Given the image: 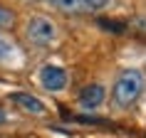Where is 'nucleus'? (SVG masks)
Returning a JSON list of instances; mask_svg holds the SVG:
<instances>
[{"label":"nucleus","instance_id":"nucleus-11","mask_svg":"<svg viewBox=\"0 0 146 138\" xmlns=\"http://www.w3.org/2000/svg\"><path fill=\"white\" fill-rule=\"evenodd\" d=\"M3 121H5V114H3V111H0V123H3Z\"/></svg>","mask_w":146,"mask_h":138},{"label":"nucleus","instance_id":"nucleus-7","mask_svg":"<svg viewBox=\"0 0 146 138\" xmlns=\"http://www.w3.org/2000/svg\"><path fill=\"white\" fill-rule=\"evenodd\" d=\"M13 52H15V47H13V42L5 37H0V62H5L13 57Z\"/></svg>","mask_w":146,"mask_h":138},{"label":"nucleus","instance_id":"nucleus-3","mask_svg":"<svg viewBox=\"0 0 146 138\" xmlns=\"http://www.w3.org/2000/svg\"><path fill=\"white\" fill-rule=\"evenodd\" d=\"M40 81L47 91H62L67 86V72L57 64H45L40 72Z\"/></svg>","mask_w":146,"mask_h":138},{"label":"nucleus","instance_id":"nucleus-5","mask_svg":"<svg viewBox=\"0 0 146 138\" xmlns=\"http://www.w3.org/2000/svg\"><path fill=\"white\" fill-rule=\"evenodd\" d=\"M10 99L15 101L20 108H25L27 114H35V116H40V114H45V104L37 99V96H32V94H13Z\"/></svg>","mask_w":146,"mask_h":138},{"label":"nucleus","instance_id":"nucleus-1","mask_svg":"<svg viewBox=\"0 0 146 138\" xmlns=\"http://www.w3.org/2000/svg\"><path fill=\"white\" fill-rule=\"evenodd\" d=\"M144 91V74L139 69H126L114 84V101L119 106H131Z\"/></svg>","mask_w":146,"mask_h":138},{"label":"nucleus","instance_id":"nucleus-10","mask_svg":"<svg viewBox=\"0 0 146 138\" xmlns=\"http://www.w3.org/2000/svg\"><path fill=\"white\" fill-rule=\"evenodd\" d=\"M84 5H87V10H102L109 5V0H84Z\"/></svg>","mask_w":146,"mask_h":138},{"label":"nucleus","instance_id":"nucleus-4","mask_svg":"<svg viewBox=\"0 0 146 138\" xmlns=\"http://www.w3.org/2000/svg\"><path fill=\"white\" fill-rule=\"evenodd\" d=\"M102 101H104V86H99V84L84 86L82 94H79V104L84 108H94V106H99Z\"/></svg>","mask_w":146,"mask_h":138},{"label":"nucleus","instance_id":"nucleus-8","mask_svg":"<svg viewBox=\"0 0 146 138\" xmlns=\"http://www.w3.org/2000/svg\"><path fill=\"white\" fill-rule=\"evenodd\" d=\"M13 22H15V15L8 8H0V27H13Z\"/></svg>","mask_w":146,"mask_h":138},{"label":"nucleus","instance_id":"nucleus-6","mask_svg":"<svg viewBox=\"0 0 146 138\" xmlns=\"http://www.w3.org/2000/svg\"><path fill=\"white\" fill-rule=\"evenodd\" d=\"M50 3L62 12H84L87 10L84 0H50Z\"/></svg>","mask_w":146,"mask_h":138},{"label":"nucleus","instance_id":"nucleus-2","mask_svg":"<svg viewBox=\"0 0 146 138\" xmlns=\"http://www.w3.org/2000/svg\"><path fill=\"white\" fill-rule=\"evenodd\" d=\"M57 37V27L47 17H32L27 22V39L35 45H50Z\"/></svg>","mask_w":146,"mask_h":138},{"label":"nucleus","instance_id":"nucleus-9","mask_svg":"<svg viewBox=\"0 0 146 138\" xmlns=\"http://www.w3.org/2000/svg\"><path fill=\"white\" fill-rule=\"evenodd\" d=\"M99 25H102V27H107V30H111V32H124V30H126L124 22H114V20H99Z\"/></svg>","mask_w":146,"mask_h":138}]
</instances>
